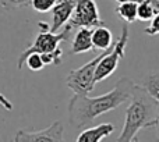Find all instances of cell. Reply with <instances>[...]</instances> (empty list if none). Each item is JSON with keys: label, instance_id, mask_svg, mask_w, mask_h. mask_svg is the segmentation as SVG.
Instances as JSON below:
<instances>
[{"label": "cell", "instance_id": "6da1fadb", "mask_svg": "<svg viewBox=\"0 0 159 142\" xmlns=\"http://www.w3.org/2000/svg\"><path fill=\"white\" fill-rule=\"evenodd\" d=\"M135 82L123 77L117 81L112 91L101 96L89 98L88 95L75 93L69 102V121L74 128H82L89 124L93 118L105 114L107 112L117 109L121 103L127 102L131 96Z\"/></svg>", "mask_w": 159, "mask_h": 142}, {"label": "cell", "instance_id": "7a4b0ae2", "mask_svg": "<svg viewBox=\"0 0 159 142\" xmlns=\"http://www.w3.org/2000/svg\"><path fill=\"white\" fill-rule=\"evenodd\" d=\"M158 102L147 92L143 85L135 84L130 96V104L126 110L123 130L117 141H135L141 130L158 126Z\"/></svg>", "mask_w": 159, "mask_h": 142}, {"label": "cell", "instance_id": "3957f363", "mask_svg": "<svg viewBox=\"0 0 159 142\" xmlns=\"http://www.w3.org/2000/svg\"><path fill=\"white\" fill-rule=\"evenodd\" d=\"M113 46V45H112ZM112 46L106 50H102L101 55H96L92 60H89L88 63H85L84 66H81L80 69H75L70 71V74L66 78V85L67 88L73 91L74 93H82V95H88L93 91L95 88V81H93V75H95V70L98 63L101 61V59L112 49Z\"/></svg>", "mask_w": 159, "mask_h": 142}, {"label": "cell", "instance_id": "277c9868", "mask_svg": "<svg viewBox=\"0 0 159 142\" xmlns=\"http://www.w3.org/2000/svg\"><path fill=\"white\" fill-rule=\"evenodd\" d=\"M129 42V27L126 24L121 27V35L117 42H115L112 49L101 59L95 70V75H93V81L95 84L103 81V79L109 78L113 73L116 71L119 66V61L124 57V52H126V46Z\"/></svg>", "mask_w": 159, "mask_h": 142}, {"label": "cell", "instance_id": "5b68a950", "mask_svg": "<svg viewBox=\"0 0 159 142\" xmlns=\"http://www.w3.org/2000/svg\"><path fill=\"white\" fill-rule=\"evenodd\" d=\"M71 27L69 25H64V28L59 32H50V31H41V32L36 35L35 41L34 43L31 45L28 49H25L24 52L20 55L18 57V70L22 69L24 66V61H25V57H27L30 53H49V52H53L56 47L60 45V42H64V41H69L70 39V33H71Z\"/></svg>", "mask_w": 159, "mask_h": 142}, {"label": "cell", "instance_id": "8992f818", "mask_svg": "<svg viewBox=\"0 0 159 142\" xmlns=\"http://www.w3.org/2000/svg\"><path fill=\"white\" fill-rule=\"evenodd\" d=\"M67 25L71 28H93L103 25L95 0H75V6Z\"/></svg>", "mask_w": 159, "mask_h": 142}, {"label": "cell", "instance_id": "52a82bcc", "mask_svg": "<svg viewBox=\"0 0 159 142\" xmlns=\"http://www.w3.org/2000/svg\"><path fill=\"white\" fill-rule=\"evenodd\" d=\"M63 124L61 121H55L50 124L49 127L39 131H27V130H20L14 137V141H42V142H49V141H61L63 140Z\"/></svg>", "mask_w": 159, "mask_h": 142}, {"label": "cell", "instance_id": "ba28073f", "mask_svg": "<svg viewBox=\"0 0 159 142\" xmlns=\"http://www.w3.org/2000/svg\"><path fill=\"white\" fill-rule=\"evenodd\" d=\"M75 6V0H56L55 6L52 7L53 21L49 27L50 32H59L67 24L70 16Z\"/></svg>", "mask_w": 159, "mask_h": 142}, {"label": "cell", "instance_id": "9c48e42d", "mask_svg": "<svg viewBox=\"0 0 159 142\" xmlns=\"http://www.w3.org/2000/svg\"><path fill=\"white\" fill-rule=\"evenodd\" d=\"M115 131V126L110 123L99 124L92 128L84 130L81 134L77 137V142H99L103 138L109 137L112 132Z\"/></svg>", "mask_w": 159, "mask_h": 142}, {"label": "cell", "instance_id": "30bf717a", "mask_svg": "<svg viewBox=\"0 0 159 142\" xmlns=\"http://www.w3.org/2000/svg\"><path fill=\"white\" fill-rule=\"evenodd\" d=\"M91 41L95 49L106 50L113 45V35L107 27L98 25V27H93L91 31Z\"/></svg>", "mask_w": 159, "mask_h": 142}, {"label": "cell", "instance_id": "8fae6325", "mask_svg": "<svg viewBox=\"0 0 159 142\" xmlns=\"http://www.w3.org/2000/svg\"><path fill=\"white\" fill-rule=\"evenodd\" d=\"M91 31H92V28H87V27L78 28L77 33L74 35V39H73V43H71L73 55L87 53L91 49H93L92 41H91Z\"/></svg>", "mask_w": 159, "mask_h": 142}, {"label": "cell", "instance_id": "7c38bea8", "mask_svg": "<svg viewBox=\"0 0 159 142\" xmlns=\"http://www.w3.org/2000/svg\"><path fill=\"white\" fill-rule=\"evenodd\" d=\"M137 4L138 3L134 2H123L116 8V13L120 16V18L123 21L131 24V22H134L137 20Z\"/></svg>", "mask_w": 159, "mask_h": 142}, {"label": "cell", "instance_id": "4fadbf2b", "mask_svg": "<svg viewBox=\"0 0 159 142\" xmlns=\"http://www.w3.org/2000/svg\"><path fill=\"white\" fill-rule=\"evenodd\" d=\"M143 87L147 89V92L158 102L159 106V75L158 74H149V75L145 77L143 82ZM158 126H159V117H158Z\"/></svg>", "mask_w": 159, "mask_h": 142}, {"label": "cell", "instance_id": "5bb4252c", "mask_svg": "<svg viewBox=\"0 0 159 142\" xmlns=\"http://www.w3.org/2000/svg\"><path fill=\"white\" fill-rule=\"evenodd\" d=\"M155 16L154 8L149 0H143L137 4V20L141 21H149Z\"/></svg>", "mask_w": 159, "mask_h": 142}, {"label": "cell", "instance_id": "9a60e30c", "mask_svg": "<svg viewBox=\"0 0 159 142\" xmlns=\"http://www.w3.org/2000/svg\"><path fill=\"white\" fill-rule=\"evenodd\" d=\"M41 57L42 61L46 64H60L61 60H63V49L60 46H57L53 52L49 53H41Z\"/></svg>", "mask_w": 159, "mask_h": 142}, {"label": "cell", "instance_id": "2e32d148", "mask_svg": "<svg viewBox=\"0 0 159 142\" xmlns=\"http://www.w3.org/2000/svg\"><path fill=\"white\" fill-rule=\"evenodd\" d=\"M24 64H27V67L31 71H41L45 67V63L42 61V57L39 53H30L25 57Z\"/></svg>", "mask_w": 159, "mask_h": 142}, {"label": "cell", "instance_id": "e0dca14e", "mask_svg": "<svg viewBox=\"0 0 159 142\" xmlns=\"http://www.w3.org/2000/svg\"><path fill=\"white\" fill-rule=\"evenodd\" d=\"M56 0H31V6L35 11L39 13H48L52 10V7L55 6Z\"/></svg>", "mask_w": 159, "mask_h": 142}, {"label": "cell", "instance_id": "ac0fdd59", "mask_svg": "<svg viewBox=\"0 0 159 142\" xmlns=\"http://www.w3.org/2000/svg\"><path fill=\"white\" fill-rule=\"evenodd\" d=\"M0 4L6 10H11V8L27 7V6L31 4V0H0Z\"/></svg>", "mask_w": 159, "mask_h": 142}, {"label": "cell", "instance_id": "d6986e66", "mask_svg": "<svg viewBox=\"0 0 159 142\" xmlns=\"http://www.w3.org/2000/svg\"><path fill=\"white\" fill-rule=\"evenodd\" d=\"M151 25L148 28H145V33L147 35H158L159 33V13H157L152 17Z\"/></svg>", "mask_w": 159, "mask_h": 142}, {"label": "cell", "instance_id": "ffe728a7", "mask_svg": "<svg viewBox=\"0 0 159 142\" xmlns=\"http://www.w3.org/2000/svg\"><path fill=\"white\" fill-rule=\"evenodd\" d=\"M0 106H2L3 109L8 110V112H11V110H13V103H11V102L8 100V99L6 98L3 93H0Z\"/></svg>", "mask_w": 159, "mask_h": 142}, {"label": "cell", "instance_id": "44dd1931", "mask_svg": "<svg viewBox=\"0 0 159 142\" xmlns=\"http://www.w3.org/2000/svg\"><path fill=\"white\" fill-rule=\"evenodd\" d=\"M39 28H41V31H49V25L46 24V22H39Z\"/></svg>", "mask_w": 159, "mask_h": 142}, {"label": "cell", "instance_id": "7402d4cb", "mask_svg": "<svg viewBox=\"0 0 159 142\" xmlns=\"http://www.w3.org/2000/svg\"><path fill=\"white\" fill-rule=\"evenodd\" d=\"M116 2H119V3H123V2H134V3H140V2H143V0H116Z\"/></svg>", "mask_w": 159, "mask_h": 142}]
</instances>
